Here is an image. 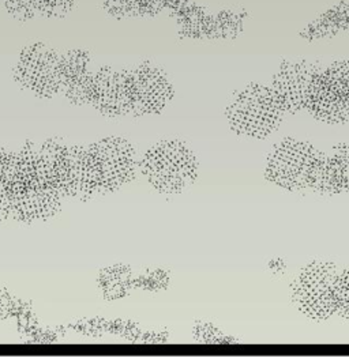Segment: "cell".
Returning <instances> with one entry per match:
<instances>
[{
	"instance_id": "6da1fadb",
	"label": "cell",
	"mask_w": 349,
	"mask_h": 362,
	"mask_svg": "<svg viewBox=\"0 0 349 362\" xmlns=\"http://www.w3.org/2000/svg\"><path fill=\"white\" fill-rule=\"evenodd\" d=\"M328 158L302 142H282L272 153L268 176L288 189L321 188L324 189Z\"/></svg>"
},
{
	"instance_id": "7a4b0ae2",
	"label": "cell",
	"mask_w": 349,
	"mask_h": 362,
	"mask_svg": "<svg viewBox=\"0 0 349 362\" xmlns=\"http://www.w3.org/2000/svg\"><path fill=\"white\" fill-rule=\"evenodd\" d=\"M282 113L272 88L253 85L234 98L228 107V120L239 134L263 138L278 127Z\"/></svg>"
},
{
	"instance_id": "3957f363",
	"label": "cell",
	"mask_w": 349,
	"mask_h": 362,
	"mask_svg": "<svg viewBox=\"0 0 349 362\" xmlns=\"http://www.w3.org/2000/svg\"><path fill=\"white\" fill-rule=\"evenodd\" d=\"M142 170L159 191L176 194L195 180L198 163L185 146L163 142L149 150L142 161Z\"/></svg>"
},
{
	"instance_id": "277c9868",
	"label": "cell",
	"mask_w": 349,
	"mask_h": 362,
	"mask_svg": "<svg viewBox=\"0 0 349 362\" xmlns=\"http://www.w3.org/2000/svg\"><path fill=\"white\" fill-rule=\"evenodd\" d=\"M304 109L315 117L340 123L348 117V66L336 63L324 71H314L306 93Z\"/></svg>"
},
{
	"instance_id": "5b68a950",
	"label": "cell",
	"mask_w": 349,
	"mask_h": 362,
	"mask_svg": "<svg viewBox=\"0 0 349 362\" xmlns=\"http://www.w3.org/2000/svg\"><path fill=\"white\" fill-rule=\"evenodd\" d=\"M132 148L122 139L93 146V189L110 191L132 176Z\"/></svg>"
},
{
	"instance_id": "8992f818",
	"label": "cell",
	"mask_w": 349,
	"mask_h": 362,
	"mask_svg": "<svg viewBox=\"0 0 349 362\" xmlns=\"http://www.w3.org/2000/svg\"><path fill=\"white\" fill-rule=\"evenodd\" d=\"M326 266H319V272H311V274H303L302 276V285L297 290H307V293H296V298L302 301L300 308L306 309L310 304L314 297L316 298V303L314 304L313 310L316 312V316H329L334 305L333 301H337L338 293L336 286L340 285V281L337 279L336 274L325 272Z\"/></svg>"
},
{
	"instance_id": "52a82bcc",
	"label": "cell",
	"mask_w": 349,
	"mask_h": 362,
	"mask_svg": "<svg viewBox=\"0 0 349 362\" xmlns=\"http://www.w3.org/2000/svg\"><path fill=\"white\" fill-rule=\"evenodd\" d=\"M315 69L304 64L282 66L272 88L284 112H296L304 108L306 93Z\"/></svg>"
}]
</instances>
